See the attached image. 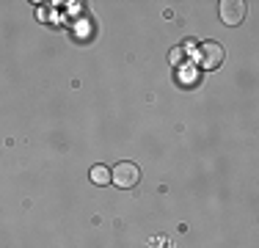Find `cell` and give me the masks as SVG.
Here are the masks:
<instances>
[{
	"instance_id": "obj_1",
	"label": "cell",
	"mask_w": 259,
	"mask_h": 248,
	"mask_svg": "<svg viewBox=\"0 0 259 248\" xmlns=\"http://www.w3.org/2000/svg\"><path fill=\"white\" fill-rule=\"evenodd\" d=\"M110 182L116 185V188H135V185L141 182V169L135 163H130V160H121V163H116L113 169H110Z\"/></svg>"
},
{
	"instance_id": "obj_2",
	"label": "cell",
	"mask_w": 259,
	"mask_h": 248,
	"mask_svg": "<svg viewBox=\"0 0 259 248\" xmlns=\"http://www.w3.org/2000/svg\"><path fill=\"white\" fill-rule=\"evenodd\" d=\"M245 14H248V3L243 0H221V22L234 28V25H243Z\"/></svg>"
},
{
	"instance_id": "obj_3",
	"label": "cell",
	"mask_w": 259,
	"mask_h": 248,
	"mask_svg": "<svg viewBox=\"0 0 259 248\" xmlns=\"http://www.w3.org/2000/svg\"><path fill=\"white\" fill-rule=\"evenodd\" d=\"M226 58V50L218 45V42H204V45H199V64L204 66V69H218L221 64H224Z\"/></svg>"
},
{
	"instance_id": "obj_4",
	"label": "cell",
	"mask_w": 259,
	"mask_h": 248,
	"mask_svg": "<svg viewBox=\"0 0 259 248\" xmlns=\"http://www.w3.org/2000/svg\"><path fill=\"white\" fill-rule=\"evenodd\" d=\"M91 182H94V185H110V169H105V166H94V169H91Z\"/></svg>"
},
{
	"instance_id": "obj_5",
	"label": "cell",
	"mask_w": 259,
	"mask_h": 248,
	"mask_svg": "<svg viewBox=\"0 0 259 248\" xmlns=\"http://www.w3.org/2000/svg\"><path fill=\"white\" fill-rule=\"evenodd\" d=\"M182 58H185V50H182V47H174V50H171V55H168V61H171V64H174V66H177V64H180V61H182Z\"/></svg>"
}]
</instances>
